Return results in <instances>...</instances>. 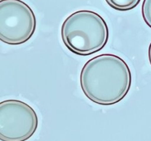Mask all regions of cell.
Returning a JSON list of instances; mask_svg holds the SVG:
<instances>
[{
    "instance_id": "5b68a950",
    "label": "cell",
    "mask_w": 151,
    "mask_h": 141,
    "mask_svg": "<svg viewBox=\"0 0 151 141\" xmlns=\"http://www.w3.org/2000/svg\"><path fill=\"white\" fill-rule=\"evenodd\" d=\"M141 0H106L111 8L118 11H129L135 8Z\"/></svg>"
},
{
    "instance_id": "277c9868",
    "label": "cell",
    "mask_w": 151,
    "mask_h": 141,
    "mask_svg": "<svg viewBox=\"0 0 151 141\" xmlns=\"http://www.w3.org/2000/svg\"><path fill=\"white\" fill-rule=\"evenodd\" d=\"M38 126V115L28 104L17 99L0 102V141L28 140Z\"/></svg>"
},
{
    "instance_id": "6da1fadb",
    "label": "cell",
    "mask_w": 151,
    "mask_h": 141,
    "mask_svg": "<svg viewBox=\"0 0 151 141\" xmlns=\"http://www.w3.org/2000/svg\"><path fill=\"white\" fill-rule=\"evenodd\" d=\"M80 83L90 101L101 106H111L126 96L131 89L132 76L123 59L116 54H102L85 63Z\"/></svg>"
},
{
    "instance_id": "3957f363",
    "label": "cell",
    "mask_w": 151,
    "mask_h": 141,
    "mask_svg": "<svg viewBox=\"0 0 151 141\" xmlns=\"http://www.w3.org/2000/svg\"><path fill=\"white\" fill-rule=\"evenodd\" d=\"M36 29L33 10L22 0H0V41L11 46L29 41Z\"/></svg>"
},
{
    "instance_id": "7a4b0ae2",
    "label": "cell",
    "mask_w": 151,
    "mask_h": 141,
    "mask_svg": "<svg viewBox=\"0 0 151 141\" xmlns=\"http://www.w3.org/2000/svg\"><path fill=\"white\" fill-rule=\"evenodd\" d=\"M65 46L73 54L88 56L101 51L109 38L105 19L97 13L82 10L68 16L60 29Z\"/></svg>"
},
{
    "instance_id": "8992f818",
    "label": "cell",
    "mask_w": 151,
    "mask_h": 141,
    "mask_svg": "<svg viewBox=\"0 0 151 141\" xmlns=\"http://www.w3.org/2000/svg\"><path fill=\"white\" fill-rule=\"evenodd\" d=\"M142 16L146 24L151 29V0H143Z\"/></svg>"
},
{
    "instance_id": "52a82bcc",
    "label": "cell",
    "mask_w": 151,
    "mask_h": 141,
    "mask_svg": "<svg viewBox=\"0 0 151 141\" xmlns=\"http://www.w3.org/2000/svg\"><path fill=\"white\" fill-rule=\"evenodd\" d=\"M148 60H149V62H150V64L151 66V42H150V45H149V47H148Z\"/></svg>"
}]
</instances>
